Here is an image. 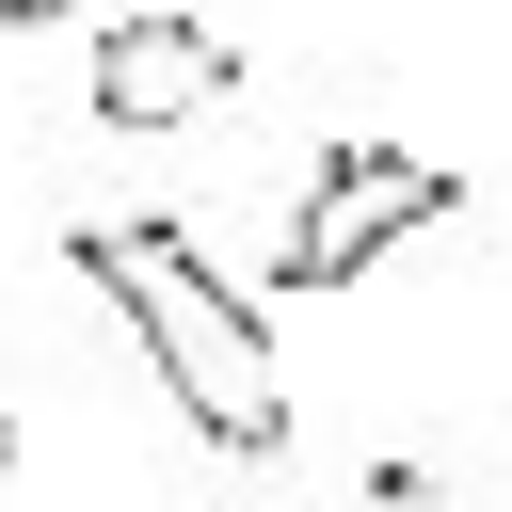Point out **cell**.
I'll return each mask as SVG.
<instances>
[{
	"mask_svg": "<svg viewBox=\"0 0 512 512\" xmlns=\"http://www.w3.org/2000/svg\"><path fill=\"white\" fill-rule=\"evenodd\" d=\"M112 304H128V336H144V368H160V400L224 448V464H272L288 448V368H272V336H256V304L176 240V224H80L64 240Z\"/></svg>",
	"mask_w": 512,
	"mask_h": 512,
	"instance_id": "cell-1",
	"label": "cell"
},
{
	"mask_svg": "<svg viewBox=\"0 0 512 512\" xmlns=\"http://www.w3.org/2000/svg\"><path fill=\"white\" fill-rule=\"evenodd\" d=\"M464 208V176L432 160V144H320V176H304V208H288V240H272V288H352L384 240H416V224H448Z\"/></svg>",
	"mask_w": 512,
	"mask_h": 512,
	"instance_id": "cell-2",
	"label": "cell"
},
{
	"mask_svg": "<svg viewBox=\"0 0 512 512\" xmlns=\"http://www.w3.org/2000/svg\"><path fill=\"white\" fill-rule=\"evenodd\" d=\"M80 96H96V128H192V112L240 96V48H224L208 16H112Z\"/></svg>",
	"mask_w": 512,
	"mask_h": 512,
	"instance_id": "cell-3",
	"label": "cell"
},
{
	"mask_svg": "<svg viewBox=\"0 0 512 512\" xmlns=\"http://www.w3.org/2000/svg\"><path fill=\"white\" fill-rule=\"evenodd\" d=\"M448 496H464V480H448V464H416V448H400V464H368V512H448Z\"/></svg>",
	"mask_w": 512,
	"mask_h": 512,
	"instance_id": "cell-4",
	"label": "cell"
},
{
	"mask_svg": "<svg viewBox=\"0 0 512 512\" xmlns=\"http://www.w3.org/2000/svg\"><path fill=\"white\" fill-rule=\"evenodd\" d=\"M0 464H16V416H0Z\"/></svg>",
	"mask_w": 512,
	"mask_h": 512,
	"instance_id": "cell-5",
	"label": "cell"
}]
</instances>
